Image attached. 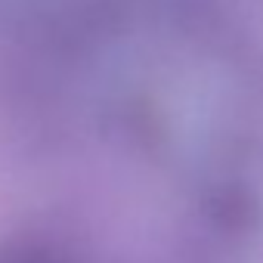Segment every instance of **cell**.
<instances>
[{
    "instance_id": "obj_1",
    "label": "cell",
    "mask_w": 263,
    "mask_h": 263,
    "mask_svg": "<svg viewBox=\"0 0 263 263\" xmlns=\"http://www.w3.org/2000/svg\"><path fill=\"white\" fill-rule=\"evenodd\" d=\"M0 263H62L56 254L44 251V248H10V251H0Z\"/></svg>"
}]
</instances>
